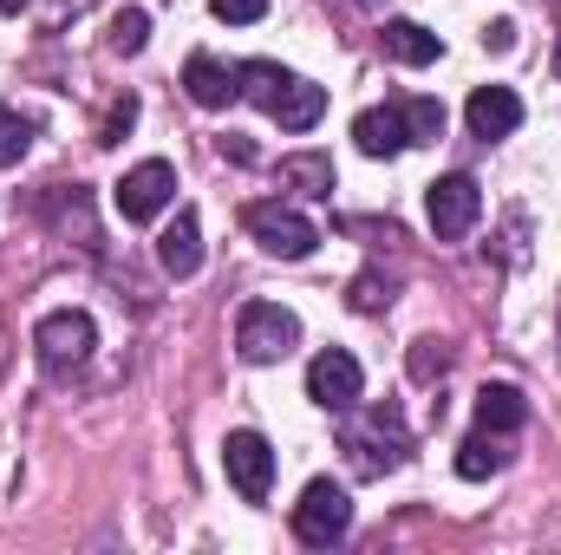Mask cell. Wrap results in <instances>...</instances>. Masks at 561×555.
<instances>
[{"label": "cell", "mask_w": 561, "mask_h": 555, "mask_svg": "<svg viewBox=\"0 0 561 555\" xmlns=\"http://www.w3.org/2000/svg\"><path fill=\"white\" fill-rule=\"evenodd\" d=\"M20 7H26V0H0V13H20Z\"/></svg>", "instance_id": "4316f807"}, {"label": "cell", "mask_w": 561, "mask_h": 555, "mask_svg": "<svg viewBox=\"0 0 561 555\" xmlns=\"http://www.w3.org/2000/svg\"><path fill=\"white\" fill-rule=\"evenodd\" d=\"M444 366H450V347H444V340H412V380H419V386H431Z\"/></svg>", "instance_id": "603a6c76"}, {"label": "cell", "mask_w": 561, "mask_h": 555, "mask_svg": "<svg viewBox=\"0 0 561 555\" xmlns=\"http://www.w3.org/2000/svg\"><path fill=\"white\" fill-rule=\"evenodd\" d=\"M399 125H405V144H437L444 138V105L437 99H399Z\"/></svg>", "instance_id": "d6986e66"}, {"label": "cell", "mask_w": 561, "mask_h": 555, "mask_svg": "<svg viewBox=\"0 0 561 555\" xmlns=\"http://www.w3.org/2000/svg\"><path fill=\"white\" fill-rule=\"evenodd\" d=\"M496 471H503V444H496V431H477V438L457 444V477L483 484V477H496Z\"/></svg>", "instance_id": "ac0fdd59"}, {"label": "cell", "mask_w": 561, "mask_h": 555, "mask_svg": "<svg viewBox=\"0 0 561 555\" xmlns=\"http://www.w3.org/2000/svg\"><path fill=\"white\" fill-rule=\"evenodd\" d=\"M157 262H163V275H176V281H190L196 269H203V223H196L190 209H176V223H163Z\"/></svg>", "instance_id": "7c38bea8"}, {"label": "cell", "mask_w": 561, "mask_h": 555, "mask_svg": "<svg viewBox=\"0 0 561 555\" xmlns=\"http://www.w3.org/2000/svg\"><path fill=\"white\" fill-rule=\"evenodd\" d=\"M236 347H242L249 366H275V360H287L300 347V320L280 301H249L236 314Z\"/></svg>", "instance_id": "7a4b0ae2"}, {"label": "cell", "mask_w": 561, "mask_h": 555, "mask_svg": "<svg viewBox=\"0 0 561 555\" xmlns=\"http://www.w3.org/2000/svg\"><path fill=\"white\" fill-rule=\"evenodd\" d=\"M346 451L359 457V471H386V464H399V457H405V424H399V412L379 406L366 424H346Z\"/></svg>", "instance_id": "30bf717a"}, {"label": "cell", "mask_w": 561, "mask_h": 555, "mask_svg": "<svg viewBox=\"0 0 561 555\" xmlns=\"http://www.w3.org/2000/svg\"><path fill=\"white\" fill-rule=\"evenodd\" d=\"M209 7H216V20H229V26H249V20L268 13V0H209Z\"/></svg>", "instance_id": "d4e9b609"}, {"label": "cell", "mask_w": 561, "mask_h": 555, "mask_svg": "<svg viewBox=\"0 0 561 555\" xmlns=\"http://www.w3.org/2000/svg\"><path fill=\"white\" fill-rule=\"evenodd\" d=\"M112 203H118L125 223H157V216L176 203V170H170L163 157H144V163H131V170L118 177Z\"/></svg>", "instance_id": "52a82bcc"}, {"label": "cell", "mask_w": 561, "mask_h": 555, "mask_svg": "<svg viewBox=\"0 0 561 555\" xmlns=\"http://www.w3.org/2000/svg\"><path fill=\"white\" fill-rule=\"evenodd\" d=\"M242 223H249V236L268 249V256H280V262H307L313 249H320V229H313V216H300L294 203H249L242 209Z\"/></svg>", "instance_id": "277c9868"}, {"label": "cell", "mask_w": 561, "mask_h": 555, "mask_svg": "<svg viewBox=\"0 0 561 555\" xmlns=\"http://www.w3.org/2000/svg\"><path fill=\"white\" fill-rule=\"evenodd\" d=\"M359 393H366V373H359L353 353H340V347L313 353V366H307V399H313V406H327V412H353Z\"/></svg>", "instance_id": "9c48e42d"}, {"label": "cell", "mask_w": 561, "mask_h": 555, "mask_svg": "<svg viewBox=\"0 0 561 555\" xmlns=\"http://www.w3.org/2000/svg\"><path fill=\"white\" fill-rule=\"evenodd\" d=\"M280 183L294 196H333V157L327 150H294V157H280Z\"/></svg>", "instance_id": "2e32d148"}, {"label": "cell", "mask_w": 561, "mask_h": 555, "mask_svg": "<svg viewBox=\"0 0 561 555\" xmlns=\"http://www.w3.org/2000/svg\"><path fill=\"white\" fill-rule=\"evenodd\" d=\"M26 150H33V118H20L13 105H0V170L20 163Z\"/></svg>", "instance_id": "ffe728a7"}, {"label": "cell", "mask_w": 561, "mask_h": 555, "mask_svg": "<svg viewBox=\"0 0 561 555\" xmlns=\"http://www.w3.org/2000/svg\"><path fill=\"white\" fill-rule=\"evenodd\" d=\"M92 347H99V327H92V314H79V307H59V314H46V320L33 327V353H39V366H46L53 380H66L72 366H85Z\"/></svg>", "instance_id": "3957f363"}, {"label": "cell", "mask_w": 561, "mask_h": 555, "mask_svg": "<svg viewBox=\"0 0 561 555\" xmlns=\"http://www.w3.org/2000/svg\"><path fill=\"white\" fill-rule=\"evenodd\" d=\"M236 79H242V99H255L280 132H313L327 118V92L275 59H249V66H236Z\"/></svg>", "instance_id": "6da1fadb"}, {"label": "cell", "mask_w": 561, "mask_h": 555, "mask_svg": "<svg viewBox=\"0 0 561 555\" xmlns=\"http://www.w3.org/2000/svg\"><path fill=\"white\" fill-rule=\"evenodd\" d=\"M183 86H190V99H196L203 112H222V105H236V99H242L236 66H222V59H209V53H196V59L183 66Z\"/></svg>", "instance_id": "4fadbf2b"}, {"label": "cell", "mask_w": 561, "mask_h": 555, "mask_svg": "<svg viewBox=\"0 0 561 555\" xmlns=\"http://www.w3.org/2000/svg\"><path fill=\"white\" fill-rule=\"evenodd\" d=\"M222 471H229V484L249 503H268V490H275V444L262 431H229L222 438Z\"/></svg>", "instance_id": "ba28073f"}, {"label": "cell", "mask_w": 561, "mask_h": 555, "mask_svg": "<svg viewBox=\"0 0 561 555\" xmlns=\"http://www.w3.org/2000/svg\"><path fill=\"white\" fill-rule=\"evenodd\" d=\"M379 46H386V59H399V66H431V59L444 53V39H437L431 26H419V20H386Z\"/></svg>", "instance_id": "5bb4252c"}, {"label": "cell", "mask_w": 561, "mask_h": 555, "mask_svg": "<svg viewBox=\"0 0 561 555\" xmlns=\"http://www.w3.org/2000/svg\"><path fill=\"white\" fill-rule=\"evenodd\" d=\"M483 39H490V46H496V53H510V46H516V26H510V20H496V26H490V33H483Z\"/></svg>", "instance_id": "484cf974"}, {"label": "cell", "mask_w": 561, "mask_h": 555, "mask_svg": "<svg viewBox=\"0 0 561 555\" xmlns=\"http://www.w3.org/2000/svg\"><path fill=\"white\" fill-rule=\"evenodd\" d=\"M353 530V497L333 484V477H313L307 490H300V503H294V536L307 543V550H327V543H340Z\"/></svg>", "instance_id": "5b68a950"}, {"label": "cell", "mask_w": 561, "mask_h": 555, "mask_svg": "<svg viewBox=\"0 0 561 555\" xmlns=\"http://www.w3.org/2000/svg\"><path fill=\"white\" fill-rule=\"evenodd\" d=\"M523 418H529V399H523L516 386H483V393H477V424H483V431L503 438V431H523Z\"/></svg>", "instance_id": "e0dca14e"}, {"label": "cell", "mask_w": 561, "mask_h": 555, "mask_svg": "<svg viewBox=\"0 0 561 555\" xmlns=\"http://www.w3.org/2000/svg\"><path fill=\"white\" fill-rule=\"evenodd\" d=\"M131 118H138V99H118V105L105 112V125H99V144H118L131 132Z\"/></svg>", "instance_id": "cb8c5ba5"}, {"label": "cell", "mask_w": 561, "mask_h": 555, "mask_svg": "<svg viewBox=\"0 0 561 555\" xmlns=\"http://www.w3.org/2000/svg\"><path fill=\"white\" fill-rule=\"evenodd\" d=\"M366 7H373V0H366Z\"/></svg>", "instance_id": "83f0119b"}, {"label": "cell", "mask_w": 561, "mask_h": 555, "mask_svg": "<svg viewBox=\"0 0 561 555\" xmlns=\"http://www.w3.org/2000/svg\"><path fill=\"white\" fill-rule=\"evenodd\" d=\"M353 314H379V307H392V281L379 275V269H366V275H353Z\"/></svg>", "instance_id": "44dd1931"}, {"label": "cell", "mask_w": 561, "mask_h": 555, "mask_svg": "<svg viewBox=\"0 0 561 555\" xmlns=\"http://www.w3.org/2000/svg\"><path fill=\"white\" fill-rule=\"evenodd\" d=\"M353 144H359L366 157H399V150H405L399 105H373V112H359V118H353Z\"/></svg>", "instance_id": "9a60e30c"}, {"label": "cell", "mask_w": 561, "mask_h": 555, "mask_svg": "<svg viewBox=\"0 0 561 555\" xmlns=\"http://www.w3.org/2000/svg\"><path fill=\"white\" fill-rule=\"evenodd\" d=\"M424 216H431V236L437 242H463L470 229H477V216H483V190H477V177H437L431 190H424Z\"/></svg>", "instance_id": "8992f818"}, {"label": "cell", "mask_w": 561, "mask_h": 555, "mask_svg": "<svg viewBox=\"0 0 561 555\" xmlns=\"http://www.w3.org/2000/svg\"><path fill=\"white\" fill-rule=\"evenodd\" d=\"M463 118H470V138L496 144V138H510V132L523 125V99H516L510 86H477L470 105H463Z\"/></svg>", "instance_id": "8fae6325"}, {"label": "cell", "mask_w": 561, "mask_h": 555, "mask_svg": "<svg viewBox=\"0 0 561 555\" xmlns=\"http://www.w3.org/2000/svg\"><path fill=\"white\" fill-rule=\"evenodd\" d=\"M144 39H150V13L144 7H125L112 20V53H144Z\"/></svg>", "instance_id": "7402d4cb"}]
</instances>
